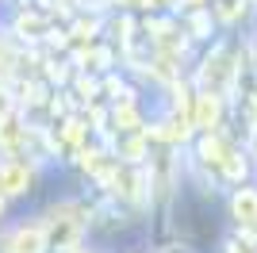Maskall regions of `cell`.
I'll use <instances>...</instances> for the list:
<instances>
[{"label": "cell", "instance_id": "6da1fadb", "mask_svg": "<svg viewBox=\"0 0 257 253\" xmlns=\"http://www.w3.org/2000/svg\"><path fill=\"white\" fill-rule=\"evenodd\" d=\"M43 238H50L54 249H69V245H73V238H77V219L69 215V211H62V219L54 215V219H50V230H46Z\"/></svg>", "mask_w": 257, "mask_h": 253}, {"label": "cell", "instance_id": "7a4b0ae2", "mask_svg": "<svg viewBox=\"0 0 257 253\" xmlns=\"http://www.w3.org/2000/svg\"><path fill=\"white\" fill-rule=\"evenodd\" d=\"M43 245H46L43 230H39V226H31V230H20L16 238H12L8 253H43Z\"/></svg>", "mask_w": 257, "mask_h": 253}, {"label": "cell", "instance_id": "3957f363", "mask_svg": "<svg viewBox=\"0 0 257 253\" xmlns=\"http://www.w3.org/2000/svg\"><path fill=\"white\" fill-rule=\"evenodd\" d=\"M223 77H230V65H226V54H215L204 69V84H211V96L223 88Z\"/></svg>", "mask_w": 257, "mask_h": 253}, {"label": "cell", "instance_id": "277c9868", "mask_svg": "<svg viewBox=\"0 0 257 253\" xmlns=\"http://www.w3.org/2000/svg\"><path fill=\"white\" fill-rule=\"evenodd\" d=\"M27 188V169L23 165H8L4 173H0V192H8V196H16V192Z\"/></svg>", "mask_w": 257, "mask_h": 253}, {"label": "cell", "instance_id": "5b68a950", "mask_svg": "<svg viewBox=\"0 0 257 253\" xmlns=\"http://www.w3.org/2000/svg\"><path fill=\"white\" fill-rule=\"evenodd\" d=\"M215 119H219V96H200V107H196V126H204V131H211Z\"/></svg>", "mask_w": 257, "mask_h": 253}, {"label": "cell", "instance_id": "8992f818", "mask_svg": "<svg viewBox=\"0 0 257 253\" xmlns=\"http://www.w3.org/2000/svg\"><path fill=\"white\" fill-rule=\"evenodd\" d=\"M234 215L242 222H257V192H249V188H242L234 196Z\"/></svg>", "mask_w": 257, "mask_h": 253}, {"label": "cell", "instance_id": "52a82bcc", "mask_svg": "<svg viewBox=\"0 0 257 253\" xmlns=\"http://www.w3.org/2000/svg\"><path fill=\"white\" fill-rule=\"evenodd\" d=\"M0 138H4V146H16V138H20V126L8 119V123L0 126Z\"/></svg>", "mask_w": 257, "mask_h": 253}]
</instances>
